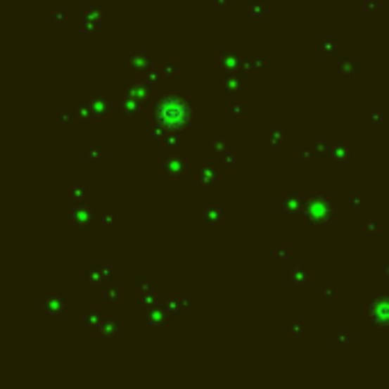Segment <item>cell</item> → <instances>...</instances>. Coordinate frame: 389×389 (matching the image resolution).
Here are the masks:
<instances>
[{
    "label": "cell",
    "instance_id": "6da1fadb",
    "mask_svg": "<svg viewBox=\"0 0 389 389\" xmlns=\"http://www.w3.org/2000/svg\"><path fill=\"white\" fill-rule=\"evenodd\" d=\"M184 116H187V110H184V105L178 98L164 101L160 107V119L164 125H169V128H178V125H182Z\"/></svg>",
    "mask_w": 389,
    "mask_h": 389
}]
</instances>
